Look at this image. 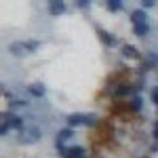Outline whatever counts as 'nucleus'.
I'll return each mask as SVG.
<instances>
[{
	"mask_svg": "<svg viewBox=\"0 0 158 158\" xmlns=\"http://www.w3.org/2000/svg\"><path fill=\"white\" fill-rule=\"evenodd\" d=\"M97 122V116L95 114H70L68 116V127L74 129V127H82V124H95Z\"/></svg>",
	"mask_w": 158,
	"mask_h": 158,
	"instance_id": "nucleus-1",
	"label": "nucleus"
},
{
	"mask_svg": "<svg viewBox=\"0 0 158 158\" xmlns=\"http://www.w3.org/2000/svg\"><path fill=\"white\" fill-rule=\"evenodd\" d=\"M2 122H4L9 129H23V118H21V116H15L11 112H4V114H2Z\"/></svg>",
	"mask_w": 158,
	"mask_h": 158,
	"instance_id": "nucleus-2",
	"label": "nucleus"
},
{
	"mask_svg": "<svg viewBox=\"0 0 158 158\" xmlns=\"http://www.w3.org/2000/svg\"><path fill=\"white\" fill-rule=\"evenodd\" d=\"M40 137H42V131H40L38 127H30V129L21 135V141H23V143H34V141H38Z\"/></svg>",
	"mask_w": 158,
	"mask_h": 158,
	"instance_id": "nucleus-3",
	"label": "nucleus"
},
{
	"mask_svg": "<svg viewBox=\"0 0 158 158\" xmlns=\"http://www.w3.org/2000/svg\"><path fill=\"white\" fill-rule=\"evenodd\" d=\"M85 156V148L82 146H72V148H65L61 152V158H82Z\"/></svg>",
	"mask_w": 158,
	"mask_h": 158,
	"instance_id": "nucleus-4",
	"label": "nucleus"
},
{
	"mask_svg": "<svg viewBox=\"0 0 158 158\" xmlns=\"http://www.w3.org/2000/svg\"><path fill=\"white\" fill-rule=\"evenodd\" d=\"M97 36L101 38V42H103V44H108V47H116V44H118V42H116V38L112 36L110 32L101 30V27H97Z\"/></svg>",
	"mask_w": 158,
	"mask_h": 158,
	"instance_id": "nucleus-5",
	"label": "nucleus"
},
{
	"mask_svg": "<svg viewBox=\"0 0 158 158\" xmlns=\"http://www.w3.org/2000/svg\"><path fill=\"white\" fill-rule=\"evenodd\" d=\"M27 93H30L32 97H42V95L47 93V89H44V85H42V82H34V85L27 86Z\"/></svg>",
	"mask_w": 158,
	"mask_h": 158,
	"instance_id": "nucleus-6",
	"label": "nucleus"
},
{
	"mask_svg": "<svg viewBox=\"0 0 158 158\" xmlns=\"http://www.w3.org/2000/svg\"><path fill=\"white\" fill-rule=\"evenodd\" d=\"M9 53H11V55H15V57H23L27 51H25V44H23V42H13V44H9Z\"/></svg>",
	"mask_w": 158,
	"mask_h": 158,
	"instance_id": "nucleus-7",
	"label": "nucleus"
},
{
	"mask_svg": "<svg viewBox=\"0 0 158 158\" xmlns=\"http://www.w3.org/2000/svg\"><path fill=\"white\" fill-rule=\"evenodd\" d=\"M131 21H133V25L148 23V17H146V13H143V9H137V11L131 13Z\"/></svg>",
	"mask_w": 158,
	"mask_h": 158,
	"instance_id": "nucleus-8",
	"label": "nucleus"
},
{
	"mask_svg": "<svg viewBox=\"0 0 158 158\" xmlns=\"http://www.w3.org/2000/svg\"><path fill=\"white\" fill-rule=\"evenodd\" d=\"M122 55H124V57H131V59H139V57H141L139 51L135 49L133 44H122Z\"/></svg>",
	"mask_w": 158,
	"mask_h": 158,
	"instance_id": "nucleus-9",
	"label": "nucleus"
},
{
	"mask_svg": "<svg viewBox=\"0 0 158 158\" xmlns=\"http://www.w3.org/2000/svg\"><path fill=\"white\" fill-rule=\"evenodd\" d=\"M65 11V2H57V0H55V2H49V13L51 15H61V13Z\"/></svg>",
	"mask_w": 158,
	"mask_h": 158,
	"instance_id": "nucleus-10",
	"label": "nucleus"
},
{
	"mask_svg": "<svg viewBox=\"0 0 158 158\" xmlns=\"http://www.w3.org/2000/svg\"><path fill=\"white\" fill-rule=\"evenodd\" d=\"M133 91L135 89H131L129 85H118L116 89H114V95H116V97H127V95H131Z\"/></svg>",
	"mask_w": 158,
	"mask_h": 158,
	"instance_id": "nucleus-11",
	"label": "nucleus"
},
{
	"mask_svg": "<svg viewBox=\"0 0 158 158\" xmlns=\"http://www.w3.org/2000/svg\"><path fill=\"white\" fill-rule=\"evenodd\" d=\"M148 32H150V25L148 23H141V25H133V34L137 38H146Z\"/></svg>",
	"mask_w": 158,
	"mask_h": 158,
	"instance_id": "nucleus-12",
	"label": "nucleus"
},
{
	"mask_svg": "<svg viewBox=\"0 0 158 158\" xmlns=\"http://www.w3.org/2000/svg\"><path fill=\"white\" fill-rule=\"evenodd\" d=\"M74 137V129H70V127H68V129H61L59 133H57V139H59V141H68V139H72Z\"/></svg>",
	"mask_w": 158,
	"mask_h": 158,
	"instance_id": "nucleus-13",
	"label": "nucleus"
},
{
	"mask_svg": "<svg viewBox=\"0 0 158 158\" xmlns=\"http://www.w3.org/2000/svg\"><path fill=\"white\" fill-rule=\"evenodd\" d=\"M106 4H108V9L112 13H116V11H120V9H122V2H120V0H108Z\"/></svg>",
	"mask_w": 158,
	"mask_h": 158,
	"instance_id": "nucleus-14",
	"label": "nucleus"
},
{
	"mask_svg": "<svg viewBox=\"0 0 158 158\" xmlns=\"http://www.w3.org/2000/svg\"><path fill=\"white\" fill-rule=\"evenodd\" d=\"M23 44H25V51L34 53V51H38V47H40V40H27V42H23Z\"/></svg>",
	"mask_w": 158,
	"mask_h": 158,
	"instance_id": "nucleus-15",
	"label": "nucleus"
},
{
	"mask_svg": "<svg viewBox=\"0 0 158 158\" xmlns=\"http://www.w3.org/2000/svg\"><path fill=\"white\" fill-rule=\"evenodd\" d=\"M148 65L158 68V55H156V53H148Z\"/></svg>",
	"mask_w": 158,
	"mask_h": 158,
	"instance_id": "nucleus-16",
	"label": "nucleus"
},
{
	"mask_svg": "<svg viewBox=\"0 0 158 158\" xmlns=\"http://www.w3.org/2000/svg\"><path fill=\"white\" fill-rule=\"evenodd\" d=\"M141 106H143L141 97H139V95H135V97L131 99V108H133V110H141Z\"/></svg>",
	"mask_w": 158,
	"mask_h": 158,
	"instance_id": "nucleus-17",
	"label": "nucleus"
},
{
	"mask_svg": "<svg viewBox=\"0 0 158 158\" xmlns=\"http://www.w3.org/2000/svg\"><path fill=\"white\" fill-rule=\"evenodd\" d=\"M89 4H91L89 0H76V6H78V9H82V11H85V9H89Z\"/></svg>",
	"mask_w": 158,
	"mask_h": 158,
	"instance_id": "nucleus-18",
	"label": "nucleus"
},
{
	"mask_svg": "<svg viewBox=\"0 0 158 158\" xmlns=\"http://www.w3.org/2000/svg\"><path fill=\"white\" fill-rule=\"evenodd\" d=\"M152 6H156L154 0H143V2H141V9H152Z\"/></svg>",
	"mask_w": 158,
	"mask_h": 158,
	"instance_id": "nucleus-19",
	"label": "nucleus"
},
{
	"mask_svg": "<svg viewBox=\"0 0 158 158\" xmlns=\"http://www.w3.org/2000/svg\"><path fill=\"white\" fill-rule=\"evenodd\" d=\"M152 101L154 106H158V89H152Z\"/></svg>",
	"mask_w": 158,
	"mask_h": 158,
	"instance_id": "nucleus-20",
	"label": "nucleus"
},
{
	"mask_svg": "<svg viewBox=\"0 0 158 158\" xmlns=\"http://www.w3.org/2000/svg\"><path fill=\"white\" fill-rule=\"evenodd\" d=\"M25 106H27L25 101H13L11 103V108H25Z\"/></svg>",
	"mask_w": 158,
	"mask_h": 158,
	"instance_id": "nucleus-21",
	"label": "nucleus"
},
{
	"mask_svg": "<svg viewBox=\"0 0 158 158\" xmlns=\"http://www.w3.org/2000/svg\"><path fill=\"white\" fill-rule=\"evenodd\" d=\"M152 135H154V139L158 141V120L154 122V133H152Z\"/></svg>",
	"mask_w": 158,
	"mask_h": 158,
	"instance_id": "nucleus-22",
	"label": "nucleus"
},
{
	"mask_svg": "<svg viewBox=\"0 0 158 158\" xmlns=\"http://www.w3.org/2000/svg\"><path fill=\"white\" fill-rule=\"evenodd\" d=\"M6 131H9V127H6V124H2V129H0V135L4 137V135H6Z\"/></svg>",
	"mask_w": 158,
	"mask_h": 158,
	"instance_id": "nucleus-23",
	"label": "nucleus"
},
{
	"mask_svg": "<svg viewBox=\"0 0 158 158\" xmlns=\"http://www.w3.org/2000/svg\"><path fill=\"white\" fill-rule=\"evenodd\" d=\"M82 158H86V156H82Z\"/></svg>",
	"mask_w": 158,
	"mask_h": 158,
	"instance_id": "nucleus-24",
	"label": "nucleus"
}]
</instances>
